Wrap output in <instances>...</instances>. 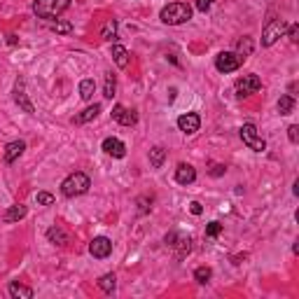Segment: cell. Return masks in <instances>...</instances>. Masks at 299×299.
<instances>
[{"mask_svg":"<svg viewBox=\"0 0 299 299\" xmlns=\"http://www.w3.org/2000/svg\"><path fill=\"white\" fill-rule=\"evenodd\" d=\"M89 187H91V180H89L87 173L75 171V173H70V176L61 183V194L73 199V197H80V194H87Z\"/></svg>","mask_w":299,"mask_h":299,"instance_id":"6da1fadb","label":"cell"},{"mask_svg":"<svg viewBox=\"0 0 299 299\" xmlns=\"http://www.w3.org/2000/svg\"><path fill=\"white\" fill-rule=\"evenodd\" d=\"M162 21L169 24V26H178V24H185V21L192 19V7L187 3H171L162 10Z\"/></svg>","mask_w":299,"mask_h":299,"instance_id":"7a4b0ae2","label":"cell"},{"mask_svg":"<svg viewBox=\"0 0 299 299\" xmlns=\"http://www.w3.org/2000/svg\"><path fill=\"white\" fill-rule=\"evenodd\" d=\"M70 7V0H35L33 12L40 19H56Z\"/></svg>","mask_w":299,"mask_h":299,"instance_id":"3957f363","label":"cell"},{"mask_svg":"<svg viewBox=\"0 0 299 299\" xmlns=\"http://www.w3.org/2000/svg\"><path fill=\"white\" fill-rule=\"evenodd\" d=\"M241 140H243V143L248 145L250 150H255V152H264V150H266L264 138L259 136L257 126H255L252 122H245L243 126H241Z\"/></svg>","mask_w":299,"mask_h":299,"instance_id":"277c9868","label":"cell"},{"mask_svg":"<svg viewBox=\"0 0 299 299\" xmlns=\"http://www.w3.org/2000/svg\"><path fill=\"white\" fill-rule=\"evenodd\" d=\"M241 63H243V56H238L236 52H220L215 56V68L220 73H234L241 68Z\"/></svg>","mask_w":299,"mask_h":299,"instance_id":"5b68a950","label":"cell"},{"mask_svg":"<svg viewBox=\"0 0 299 299\" xmlns=\"http://www.w3.org/2000/svg\"><path fill=\"white\" fill-rule=\"evenodd\" d=\"M287 31V24L283 19H271L269 24L264 26V33H262V45L264 47H271L273 42L278 40L280 35Z\"/></svg>","mask_w":299,"mask_h":299,"instance_id":"8992f818","label":"cell"},{"mask_svg":"<svg viewBox=\"0 0 299 299\" xmlns=\"http://www.w3.org/2000/svg\"><path fill=\"white\" fill-rule=\"evenodd\" d=\"M259 89H262V80H259L257 75H243V77H238V80H236V91H238V96L257 94Z\"/></svg>","mask_w":299,"mask_h":299,"instance_id":"52a82bcc","label":"cell"},{"mask_svg":"<svg viewBox=\"0 0 299 299\" xmlns=\"http://www.w3.org/2000/svg\"><path fill=\"white\" fill-rule=\"evenodd\" d=\"M89 252L94 255L96 259H105L112 252V241L105 236H96L91 243H89Z\"/></svg>","mask_w":299,"mask_h":299,"instance_id":"ba28073f","label":"cell"},{"mask_svg":"<svg viewBox=\"0 0 299 299\" xmlns=\"http://www.w3.org/2000/svg\"><path fill=\"white\" fill-rule=\"evenodd\" d=\"M166 243H169L171 248H178V255H180V257L192 250V238L183 236V234H176V231H171L169 236H166Z\"/></svg>","mask_w":299,"mask_h":299,"instance_id":"9c48e42d","label":"cell"},{"mask_svg":"<svg viewBox=\"0 0 299 299\" xmlns=\"http://www.w3.org/2000/svg\"><path fill=\"white\" fill-rule=\"evenodd\" d=\"M199 126H201V117L197 112H187V115L178 117V129L183 133H197Z\"/></svg>","mask_w":299,"mask_h":299,"instance_id":"30bf717a","label":"cell"},{"mask_svg":"<svg viewBox=\"0 0 299 299\" xmlns=\"http://www.w3.org/2000/svg\"><path fill=\"white\" fill-rule=\"evenodd\" d=\"M103 152L110 157H115V159H122L126 155V145L119 140V138H105L103 140Z\"/></svg>","mask_w":299,"mask_h":299,"instance_id":"8fae6325","label":"cell"},{"mask_svg":"<svg viewBox=\"0 0 299 299\" xmlns=\"http://www.w3.org/2000/svg\"><path fill=\"white\" fill-rule=\"evenodd\" d=\"M112 119L119 124H124V126H133L136 124V112L129 108H124V105H115V110H112Z\"/></svg>","mask_w":299,"mask_h":299,"instance_id":"7c38bea8","label":"cell"},{"mask_svg":"<svg viewBox=\"0 0 299 299\" xmlns=\"http://www.w3.org/2000/svg\"><path fill=\"white\" fill-rule=\"evenodd\" d=\"M176 180L180 185H192L194 180H197V171H194V166H190V164H180L176 169Z\"/></svg>","mask_w":299,"mask_h":299,"instance_id":"4fadbf2b","label":"cell"},{"mask_svg":"<svg viewBox=\"0 0 299 299\" xmlns=\"http://www.w3.org/2000/svg\"><path fill=\"white\" fill-rule=\"evenodd\" d=\"M14 101H17V105H19L24 112L33 115V103L26 98V91H24V82H17V87H14Z\"/></svg>","mask_w":299,"mask_h":299,"instance_id":"5bb4252c","label":"cell"},{"mask_svg":"<svg viewBox=\"0 0 299 299\" xmlns=\"http://www.w3.org/2000/svg\"><path fill=\"white\" fill-rule=\"evenodd\" d=\"M24 150H26V143L24 140H12V143H7V147H5V162L7 164H12V162H17L21 155H24Z\"/></svg>","mask_w":299,"mask_h":299,"instance_id":"9a60e30c","label":"cell"},{"mask_svg":"<svg viewBox=\"0 0 299 299\" xmlns=\"http://www.w3.org/2000/svg\"><path fill=\"white\" fill-rule=\"evenodd\" d=\"M98 112H101V105H98V103H94V105H89V108L82 110L80 115H75V117H73V124L91 122V119H96V117H98Z\"/></svg>","mask_w":299,"mask_h":299,"instance_id":"2e32d148","label":"cell"},{"mask_svg":"<svg viewBox=\"0 0 299 299\" xmlns=\"http://www.w3.org/2000/svg\"><path fill=\"white\" fill-rule=\"evenodd\" d=\"M26 213H28L26 206H21V204L10 206V208L5 211V215H3V220H5V222H19V220L26 218Z\"/></svg>","mask_w":299,"mask_h":299,"instance_id":"e0dca14e","label":"cell"},{"mask_svg":"<svg viewBox=\"0 0 299 299\" xmlns=\"http://www.w3.org/2000/svg\"><path fill=\"white\" fill-rule=\"evenodd\" d=\"M10 294L17 299H31L33 297V290L28 285H21V283H10Z\"/></svg>","mask_w":299,"mask_h":299,"instance_id":"ac0fdd59","label":"cell"},{"mask_svg":"<svg viewBox=\"0 0 299 299\" xmlns=\"http://www.w3.org/2000/svg\"><path fill=\"white\" fill-rule=\"evenodd\" d=\"M47 238L54 245H66V243H68V234H66L61 227H52V229L47 231Z\"/></svg>","mask_w":299,"mask_h":299,"instance_id":"d6986e66","label":"cell"},{"mask_svg":"<svg viewBox=\"0 0 299 299\" xmlns=\"http://www.w3.org/2000/svg\"><path fill=\"white\" fill-rule=\"evenodd\" d=\"M112 59H115V63L119 68H126V66H129V52H126L122 45H115V47H112Z\"/></svg>","mask_w":299,"mask_h":299,"instance_id":"ffe728a7","label":"cell"},{"mask_svg":"<svg viewBox=\"0 0 299 299\" xmlns=\"http://www.w3.org/2000/svg\"><path fill=\"white\" fill-rule=\"evenodd\" d=\"M164 159H166V150H164V147L157 145V147L150 150V164H152V169H162Z\"/></svg>","mask_w":299,"mask_h":299,"instance_id":"44dd1931","label":"cell"},{"mask_svg":"<svg viewBox=\"0 0 299 299\" xmlns=\"http://www.w3.org/2000/svg\"><path fill=\"white\" fill-rule=\"evenodd\" d=\"M98 287H101L103 292H115V287H117V278H115V273H105V276H101L98 278Z\"/></svg>","mask_w":299,"mask_h":299,"instance_id":"7402d4cb","label":"cell"},{"mask_svg":"<svg viewBox=\"0 0 299 299\" xmlns=\"http://www.w3.org/2000/svg\"><path fill=\"white\" fill-rule=\"evenodd\" d=\"M94 91H96V82L94 80H82L80 82V96H82V101H91V98H94Z\"/></svg>","mask_w":299,"mask_h":299,"instance_id":"603a6c76","label":"cell"},{"mask_svg":"<svg viewBox=\"0 0 299 299\" xmlns=\"http://www.w3.org/2000/svg\"><path fill=\"white\" fill-rule=\"evenodd\" d=\"M103 40H108V42H115L117 40V21L115 19H110L105 21V26H103Z\"/></svg>","mask_w":299,"mask_h":299,"instance_id":"cb8c5ba5","label":"cell"},{"mask_svg":"<svg viewBox=\"0 0 299 299\" xmlns=\"http://www.w3.org/2000/svg\"><path fill=\"white\" fill-rule=\"evenodd\" d=\"M117 91V77L112 73H105V87H103V96L105 98H112Z\"/></svg>","mask_w":299,"mask_h":299,"instance_id":"d4e9b609","label":"cell"},{"mask_svg":"<svg viewBox=\"0 0 299 299\" xmlns=\"http://www.w3.org/2000/svg\"><path fill=\"white\" fill-rule=\"evenodd\" d=\"M294 110V98L292 96H280V101H278V112L280 115H290Z\"/></svg>","mask_w":299,"mask_h":299,"instance_id":"484cf974","label":"cell"},{"mask_svg":"<svg viewBox=\"0 0 299 299\" xmlns=\"http://www.w3.org/2000/svg\"><path fill=\"white\" fill-rule=\"evenodd\" d=\"M252 47H255V45H252L250 38H243V40H238V45H236V54L245 59V56L252 54Z\"/></svg>","mask_w":299,"mask_h":299,"instance_id":"4316f807","label":"cell"},{"mask_svg":"<svg viewBox=\"0 0 299 299\" xmlns=\"http://www.w3.org/2000/svg\"><path fill=\"white\" fill-rule=\"evenodd\" d=\"M211 276H213L211 266H199L197 271H194V280H197V283H201V285H204V283H208V280H211Z\"/></svg>","mask_w":299,"mask_h":299,"instance_id":"83f0119b","label":"cell"},{"mask_svg":"<svg viewBox=\"0 0 299 299\" xmlns=\"http://www.w3.org/2000/svg\"><path fill=\"white\" fill-rule=\"evenodd\" d=\"M35 201H38V206H52L54 204V194H49V192H38Z\"/></svg>","mask_w":299,"mask_h":299,"instance_id":"f1b7e54d","label":"cell"},{"mask_svg":"<svg viewBox=\"0 0 299 299\" xmlns=\"http://www.w3.org/2000/svg\"><path fill=\"white\" fill-rule=\"evenodd\" d=\"M220 234H222V224L220 222H211L208 227H206V236L208 238H218Z\"/></svg>","mask_w":299,"mask_h":299,"instance_id":"f546056e","label":"cell"},{"mask_svg":"<svg viewBox=\"0 0 299 299\" xmlns=\"http://www.w3.org/2000/svg\"><path fill=\"white\" fill-rule=\"evenodd\" d=\"M52 31H54V33L66 35V33H70V31H73V26H70L68 21H56V24H52Z\"/></svg>","mask_w":299,"mask_h":299,"instance_id":"4dcf8cb0","label":"cell"},{"mask_svg":"<svg viewBox=\"0 0 299 299\" xmlns=\"http://www.w3.org/2000/svg\"><path fill=\"white\" fill-rule=\"evenodd\" d=\"M287 138H290V143H299V126L292 124L290 129H287Z\"/></svg>","mask_w":299,"mask_h":299,"instance_id":"1f68e13d","label":"cell"},{"mask_svg":"<svg viewBox=\"0 0 299 299\" xmlns=\"http://www.w3.org/2000/svg\"><path fill=\"white\" fill-rule=\"evenodd\" d=\"M287 38H290L292 42H297V40H299V26H297V24L287 26Z\"/></svg>","mask_w":299,"mask_h":299,"instance_id":"d6a6232c","label":"cell"},{"mask_svg":"<svg viewBox=\"0 0 299 299\" xmlns=\"http://www.w3.org/2000/svg\"><path fill=\"white\" fill-rule=\"evenodd\" d=\"M213 0H197V10H201V12H206V10H211Z\"/></svg>","mask_w":299,"mask_h":299,"instance_id":"836d02e7","label":"cell"},{"mask_svg":"<svg viewBox=\"0 0 299 299\" xmlns=\"http://www.w3.org/2000/svg\"><path fill=\"white\" fill-rule=\"evenodd\" d=\"M190 211L194 213V215H201V213H204V208H201V204H199V201H192V204H190Z\"/></svg>","mask_w":299,"mask_h":299,"instance_id":"e575fe53","label":"cell"},{"mask_svg":"<svg viewBox=\"0 0 299 299\" xmlns=\"http://www.w3.org/2000/svg\"><path fill=\"white\" fill-rule=\"evenodd\" d=\"M224 171H227V169H224V166H215V169H213L211 173H213V176H222Z\"/></svg>","mask_w":299,"mask_h":299,"instance_id":"d590c367","label":"cell"}]
</instances>
